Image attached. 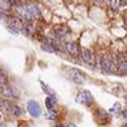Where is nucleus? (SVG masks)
<instances>
[{
  "label": "nucleus",
  "instance_id": "obj_1",
  "mask_svg": "<svg viewBox=\"0 0 127 127\" xmlns=\"http://www.w3.org/2000/svg\"><path fill=\"white\" fill-rule=\"evenodd\" d=\"M100 69L103 73H107V74H111V73H116L117 71V66H116L111 60H109L107 57H101L100 59Z\"/></svg>",
  "mask_w": 127,
  "mask_h": 127
},
{
  "label": "nucleus",
  "instance_id": "obj_2",
  "mask_svg": "<svg viewBox=\"0 0 127 127\" xmlns=\"http://www.w3.org/2000/svg\"><path fill=\"white\" fill-rule=\"evenodd\" d=\"M77 103H80V104H92L93 103V96H92V93L90 92H87V90H84V92H81L79 96H77Z\"/></svg>",
  "mask_w": 127,
  "mask_h": 127
},
{
  "label": "nucleus",
  "instance_id": "obj_3",
  "mask_svg": "<svg viewBox=\"0 0 127 127\" xmlns=\"http://www.w3.org/2000/svg\"><path fill=\"white\" fill-rule=\"evenodd\" d=\"M81 59L84 60V63L90 64V66H94L96 63V57H94V53L89 49H83L81 50Z\"/></svg>",
  "mask_w": 127,
  "mask_h": 127
},
{
  "label": "nucleus",
  "instance_id": "obj_4",
  "mask_svg": "<svg viewBox=\"0 0 127 127\" xmlns=\"http://www.w3.org/2000/svg\"><path fill=\"white\" fill-rule=\"evenodd\" d=\"M27 111H29L33 117H39L40 113H41L40 106H39V103H37L36 100H30L29 103H27Z\"/></svg>",
  "mask_w": 127,
  "mask_h": 127
},
{
  "label": "nucleus",
  "instance_id": "obj_5",
  "mask_svg": "<svg viewBox=\"0 0 127 127\" xmlns=\"http://www.w3.org/2000/svg\"><path fill=\"white\" fill-rule=\"evenodd\" d=\"M66 50H67L71 56H74V57H77V56L80 54L79 44H77V43H74V41H67V43H66Z\"/></svg>",
  "mask_w": 127,
  "mask_h": 127
},
{
  "label": "nucleus",
  "instance_id": "obj_6",
  "mask_svg": "<svg viewBox=\"0 0 127 127\" xmlns=\"http://www.w3.org/2000/svg\"><path fill=\"white\" fill-rule=\"evenodd\" d=\"M16 12H17V14L20 16V19H24V20H27V22H29V20H33L26 6H19L17 9H16Z\"/></svg>",
  "mask_w": 127,
  "mask_h": 127
},
{
  "label": "nucleus",
  "instance_id": "obj_7",
  "mask_svg": "<svg viewBox=\"0 0 127 127\" xmlns=\"http://www.w3.org/2000/svg\"><path fill=\"white\" fill-rule=\"evenodd\" d=\"M24 6L27 7V10H29L30 16H32V19H37L40 17V12H39V7L36 6L34 3H27V4H24Z\"/></svg>",
  "mask_w": 127,
  "mask_h": 127
},
{
  "label": "nucleus",
  "instance_id": "obj_8",
  "mask_svg": "<svg viewBox=\"0 0 127 127\" xmlns=\"http://www.w3.org/2000/svg\"><path fill=\"white\" fill-rule=\"evenodd\" d=\"M70 74H71V79H73L74 83H79V84H83V83H84V79H86V77H84L83 73L77 71V70H73Z\"/></svg>",
  "mask_w": 127,
  "mask_h": 127
},
{
  "label": "nucleus",
  "instance_id": "obj_9",
  "mask_svg": "<svg viewBox=\"0 0 127 127\" xmlns=\"http://www.w3.org/2000/svg\"><path fill=\"white\" fill-rule=\"evenodd\" d=\"M54 32H56V34H57L59 37H63V36H66L69 33L70 30L66 24H60V26H56V27H54Z\"/></svg>",
  "mask_w": 127,
  "mask_h": 127
},
{
  "label": "nucleus",
  "instance_id": "obj_10",
  "mask_svg": "<svg viewBox=\"0 0 127 127\" xmlns=\"http://www.w3.org/2000/svg\"><path fill=\"white\" fill-rule=\"evenodd\" d=\"M57 104V101H56V98H54V96H49V97H46V107L49 110L54 109V106Z\"/></svg>",
  "mask_w": 127,
  "mask_h": 127
},
{
  "label": "nucleus",
  "instance_id": "obj_11",
  "mask_svg": "<svg viewBox=\"0 0 127 127\" xmlns=\"http://www.w3.org/2000/svg\"><path fill=\"white\" fill-rule=\"evenodd\" d=\"M9 109H10V113L14 114V116H20L22 113H23V110L20 109L19 106H16V104H10V106H9Z\"/></svg>",
  "mask_w": 127,
  "mask_h": 127
},
{
  "label": "nucleus",
  "instance_id": "obj_12",
  "mask_svg": "<svg viewBox=\"0 0 127 127\" xmlns=\"http://www.w3.org/2000/svg\"><path fill=\"white\" fill-rule=\"evenodd\" d=\"M119 70H120L121 73H124V74H127V62L126 60H120V63H119Z\"/></svg>",
  "mask_w": 127,
  "mask_h": 127
},
{
  "label": "nucleus",
  "instance_id": "obj_13",
  "mask_svg": "<svg viewBox=\"0 0 127 127\" xmlns=\"http://www.w3.org/2000/svg\"><path fill=\"white\" fill-rule=\"evenodd\" d=\"M109 3H110V7L113 10H117L121 6V0H109Z\"/></svg>",
  "mask_w": 127,
  "mask_h": 127
},
{
  "label": "nucleus",
  "instance_id": "obj_14",
  "mask_svg": "<svg viewBox=\"0 0 127 127\" xmlns=\"http://www.w3.org/2000/svg\"><path fill=\"white\" fill-rule=\"evenodd\" d=\"M40 84H41V89H43V92H44V93H47L49 96H54V92H53V90H52L49 86H46L43 81H40Z\"/></svg>",
  "mask_w": 127,
  "mask_h": 127
},
{
  "label": "nucleus",
  "instance_id": "obj_15",
  "mask_svg": "<svg viewBox=\"0 0 127 127\" xmlns=\"http://www.w3.org/2000/svg\"><path fill=\"white\" fill-rule=\"evenodd\" d=\"M41 50H44V52H49V53H53V52H54V49H53L50 44H47V43L41 44Z\"/></svg>",
  "mask_w": 127,
  "mask_h": 127
},
{
  "label": "nucleus",
  "instance_id": "obj_16",
  "mask_svg": "<svg viewBox=\"0 0 127 127\" xmlns=\"http://www.w3.org/2000/svg\"><path fill=\"white\" fill-rule=\"evenodd\" d=\"M120 110H121V107H120V104L119 103H116L114 106H113V107H111V109H110V113H120Z\"/></svg>",
  "mask_w": 127,
  "mask_h": 127
},
{
  "label": "nucleus",
  "instance_id": "obj_17",
  "mask_svg": "<svg viewBox=\"0 0 127 127\" xmlns=\"http://www.w3.org/2000/svg\"><path fill=\"white\" fill-rule=\"evenodd\" d=\"M7 83V76L3 73V71H0V86H3V84H6Z\"/></svg>",
  "mask_w": 127,
  "mask_h": 127
},
{
  "label": "nucleus",
  "instance_id": "obj_18",
  "mask_svg": "<svg viewBox=\"0 0 127 127\" xmlns=\"http://www.w3.org/2000/svg\"><path fill=\"white\" fill-rule=\"evenodd\" d=\"M47 119H49V120H54V119H57V113L52 109L50 111H49V114H47Z\"/></svg>",
  "mask_w": 127,
  "mask_h": 127
},
{
  "label": "nucleus",
  "instance_id": "obj_19",
  "mask_svg": "<svg viewBox=\"0 0 127 127\" xmlns=\"http://www.w3.org/2000/svg\"><path fill=\"white\" fill-rule=\"evenodd\" d=\"M3 93H4L6 96H13V94H14V92H13V89H12V87H7V89H6V90H4Z\"/></svg>",
  "mask_w": 127,
  "mask_h": 127
},
{
  "label": "nucleus",
  "instance_id": "obj_20",
  "mask_svg": "<svg viewBox=\"0 0 127 127\" xmlns=\"http://www.w3.org/2000/svg\"><path fill=\"white\" fill-rule=\"evenodd\" d=\"M98 116L103 117V119H107V111H104V110H98Z\"/></svg>",
  "mask_w": 127,
  "mask_h": 127
},
{
  "label": "nucleus",
  "instance_id": "obj_21",
  "mask_svg": "<svg viewBox=\"0 0 127 127\" xmlns=\"http://www.w3.org/2000/svg\"><path fill=\"white\" fill-rule=\"evenodd\" d=\"M66 127H77V126H76V124H73V123H69Z\"/></svg>",
  "mask_w": 127,
  "mask_h": 127
},
{
  "label": "nucleus",
  "instance_id": "obj_22",
  "mask_svg": "<svg viewBox=\"0 0 127 127\" xmlns=\"http://www.w3.org/2000/svg\"><path fill=\"white\" fill-rule=\"evenodd\" d=\"M123 117H124V119H127V110H124V111H123Z\"/></svg>",
  "mask_w": 127,
  "mask_h": 127
},
{
  "label": "nucleus",
  "instance_id": "obj_23",
  "mask_svg": "<svg viewBox=\"0 0 127 127\" xmlns=\"http://www.w3.org/2000/svg\"><path fill=\"white\" fill-rule=\"evenodd\" d=\"M93 1H94V3H103L104 0H93Z\"/></svg>",
  "mask_w": 127,
  "mask_h": 127
},
{
  "label": "nucleus",
  "instance_id": "obj_24",
  "mask_svg": "<svg viewBox=\"0 0 127 127\" xmlns=\"http://www.w3.org/2000/svg\"><path fill=\"white\" fill-rule=\"evenodd\" d=\"M0 19H3V20H6V16H4V14H1V13H0Z\"/></svg>",
  "mask_w": 127,
  "mask_h": 127
},
{
  "label": "nucleus",
  "instance_id": "obj_25",
  "mask_svg": "<svg viewBox=\"0 0 127 127\" xmlns=\"http://www.w3.org/2000/svg\"><path fill=\"white\" fill-rule=\"evenodd\" d=\"M121 4H127V0H121Z\"/></svg>",
  "mask_w": 127,
  "mask_h": 127
},
{
  "label": "nucleus",
  "instance_id": "obj_26",
  "mask_svg": "<svg viewBox=\"0 0 127 127\" xmlns=\"http://www.w3.org/2000/svg\"><path fill=\"white\" fill-rule=\"evenodd\" d=\"M1 106H3V101H1V100H0V107H1Z\"/></svg>",
  "mask_w": 127,
  "mask_h": 127
},
{
  "label": "nucleus",
  "instance_id": "obj_27",
  "mask_svg": "<svg viewBox=\"0 0 127 127\" xmlns=\"http://www.w3.org/2000/svg\"><path fill=\"white\" fill-rule=\"evenodd\" d=\"M124 127H127V123H126V124H124Z\"/></svg>",
  "mask_w": 127,
  "mask_h": 127
},
{
  "label": "nucleus",
  "instance_id": "obj_28",
  "mask_svg": "<svg viewBox=\"0 0 127 127\" xmlns=\"http://www.w3.org/2000/svg\"><path fill=\"white\" fill-rule=\"evenodd\" d=\"M126 103H127V96H126Z\"/></svg>",
  "mask_w": 127,
  "mask_h": 127
},
{
  "label": "nucleus",
  "instance_id": "obj_29",
  "mask_svg": "<svg viewBox=\"0 0 127 127\" xmlns=\"http://www.w3.org/2000/svg\"><path fill=\"white\" fill-rule=\"evenodd\" d=\"M57 127H63V126H57Z\"/></svg>",
  "mask_w": 127,
  "mask_h": 127
},
{
  "label": "nucleus",
  "instance_id": "obj_30",
  "mask_svg": "<svg viewBox=\"0 0 127 127\" xmlns=\"http://www.w3.org/2000/svg\"><path fill=\"white\" fill-rule=\"evenodd\" d=\"M0 117H1V113H0Z\"/></svg>",
  "mask_w": 127,
  "mask_h": 127
}]
</instances>
